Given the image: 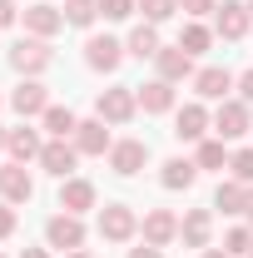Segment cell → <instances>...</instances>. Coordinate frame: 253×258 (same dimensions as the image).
I'll return each mask as SVG.
<instances>
[{"instance_id":"6da1fadb","label":"cell","mask_w":253,"mask_h":258,"mask_svg":"<svg viewBox=\"0 0 253 258\" xmlns=\"http://www.w3.org/2000/svg\"><path fill=\"white\" fill-rule=\"evenodd\" d=\"M10 64H15L25 80H35V75H45V70L55 64V50H50L40 35H30V40H20V45L10 50Z\"/></svg>"},{"instance_id":"7a4b0ae2","label":"cell","mask_w":253,"mask_h":258,"mask_svg":"<svg viewBox=\"0 0 253 258\" xmlns=\"http://www.w3.org/2000/svg\"><path fill=\"white\" fill-rule=\"evenodd\" d=\"M95 109H99L104 124H129L134 109H139V95H134L129 85H114V90H104V95L95 99Z\"/></svg>"},{"instance_id":"3957f363","label":"cell","mask_w":253,"mask_h":258,"mask_svg":"<svg viewBox=\"0 0 253 258\" xmlns=\"http://www.w3.org/2000/svg\"><path fill=\"white\" fill-rule=\"evenodd\" d=\"M134 228H139V219H134L129 204H104V209H99V238H109V243H129Z\"/></svg>"},{"instance_id":"277c9868","label":"cell","mask_w":253,"mask_h":258,"mask_svg":"<svg viewBox=\"0 0 253 258\" xmlns=\"http://www.w3.org/2000/svg\"><path fill=\"white\" fill-rule=\"evenodd\" d=\"M124 55L129 50L114 40V35H90V45H85V64H90V70H104V75H114Z\"/></svg>"},{"instance_id":"5b68a950","label":"cell","mask_w":253,"mask_h":258,"mask_svg":"<svg viewBox=\"0 0 253 258\" xmlns=\"http://www.w3.org/2000/svg\"><path fill=\"white\" fill-rule=\"evenodd\" d=\"M144 159H149V144L144 139H114V149H109V169L119 179H134L144 169Z\"/></svg>"},{"instance_id":"8992f818","label":"cell","mask_w":253,"mask_h":258,"mask_svg":"<svg viewBox=\"0 0 253 258\" xmlns=\"http://www.w3.org/2000/svg\"><path fill=\"white\" fill-rule=\"evenodd\" d=\"M214 129H219V139H243V134L253 129L248 104H243V99H223L219 114H214Z\"/></svg>"},{"instance_id":"52a82bcc","label":"cell","mask_w":253,"mask_h":258,"mask_svg":"<svg viewBox=\"0 0 253 258\" xmlns=\"http://www.w3.org/2000/svg\"><path fill=\"white\" fill-rule=\"evenodd\" d=\"M45 238H50V248L75 253V248L85 243V224H80V214H55V219L45 224Z\"/></svg>"},{"instance_id":"ba28073f","label":"cell","mask_w":253,"mask_h":258,"mask_svg":"<svg viewBox=\"0 0 253 258\" xmlns=\"http://www.w3.org/2000/svg\"><path fill=\"white\" fill-rule=\"evenodd\" d=\"M248 25H253V15H248V5H238V0H223L219 10H214V30L223 40H243Z\"/></svg>"},{"instance_id":"9c48e42d","label":"cell","mask_w":253,"mask_h":258,"mask_svg":"<svg viewBox=\"0 0 253 258\" xmlns=\"http://www.w3.org/2000/svg\"><path fill=\"white\" fill-rule=\"evenodd\" d=\"M154 64H159V80H189L194 75V55L184 50V45H159V55H154Z\"/></svg>"},{"instance_id":"30bf717a","label":"cell","mask_w":253,"mask_h":258,"mask_svg":"<svg viewBox=\"0 0 253 258\" xmlns=\"http://www.w3.org/2000/svg\"><path fill=\"white\" fill-rule=\"evenodd\" d=\"M75 159H80V149H75L70 139H50V144L40 149L45 174H55V179H70V174H75Z\"/></svg>"},{"instance_id":"8fae6325","label":"cell","mask_w":253,"mask_h":258,"mask_svg":"<svg viewBox=\"0 0 253 258\" xmlns=\"http://www.w3.org/2000/svg\"><path fill=\"white\" fill-rule=\"evenodd\" d=\"M179 238H184V248H209V238H214V214H209V209H189V214L179 219Z\"/></svg>"},{"instance_id":"7c38bea8","label":"cell","mask_w":253,"mask_h":258,"mask_svg":"<svg viewBox=\"0 0 253 258\" xmlns=\"http://www.w3.org/2000/svg\"><path fill=\"white\" fill-rule=\"evenodd\" d=\"M139 228H144V243H154V248H169V243L179 238V219H174L169 209H149Z\"/></svg>"},{"instance_id":"4fadbf2b","label":"cell","mask_w":253,"mask_h":258,"mask_svg":"<svg viewBox=\"0 0 253 258\" xmlns=\"http://www.w3.org/2000/svg\"><path fill=\"white\" fill-rule=\"evenodd\" d=\"M30 194H35V179H30L25 164H5V169H0V199H5V204H25Z\"/></svg>"},{"instance_id":"5bb4252c","label":"cell","mask_w":253,"mask_h":258,"mask_svg":"<svg viewBox=\"0 0 253 258\" xmlns=\"http://www.w3.org/2000/svg\"><path fill=\"white\" fill-rule=\"evenodd\" d=\"M75 149L80 154H109L114 149V139H109V129H104V119H80V129H75Z\"/></svg>"},{"instance_id":"9a60e30c","label":"cell","mask_w":253,"mask_h":258,"mask_svg":"<svg viewBox=\"0 0 253 258\" xmlns=\"http://www.w3.org/2000/svg\"><path fill=\"white\" fill-rule=\"evenodd\" d=\"M10 104H15V114H25V119H30V114H45V109H50V90H45L40 80H20L15 95H10Z\"/></svg>"},{"instance_id":"2e32d148","label":"cell","mask_w":253,"mask_h":258,"mask_svg":"<svg viewBox=\"0 0 253 258\" xmlns=\"http://www.w3.org/2000/svg\"><path fill=\"white\" fill-rule=\"evenodd\" d=\"M233 85H238V80H233L223 64H204V70L194 75V90H199V99H223Z\"/></svg>"},{"instance_id":"e0dca14e","label":"cell","mask_w":253,"mask_h":258,"mask_svg":"<svg viewBox=\"0 0 253 258\" xmlns=\"http://www.w3.org/2000/svg\"><path fill=\"white\" fill-rule=\"evenodd\" d=\"M174 134H179L184 144H199V139L209 134V109H204V104H184V109L174 114Z\"/></svg>"},{"instance_id":"ac0fdd59","label":"cell","mask_w":253,"mask_h":258,"mask_svg":"<svg viewBox=\"0 0 253 258\" xmlns=\"http://www.w3.org/2000/svg\"><path fill=\"white\" fill-rule=\"evenodd\" d=\"M134 95H139V109H144V114H169V109H174V85H169V80H149V85H139Z\"/></svg>"},{"instance_id":"d6986e66","label":"cell","mask_w":253,"mask_h":258,"mask_svg":"<svg viewBox=\"0 0 253 258\" xmlns=\"http://www.w3.org/2000/svg\"><path fill=\"white\" fill-rule=\"evenodd\" d=\"M25 30L50 40L55 30H65V10H55V5H25Z\"/></svg>"},{"instance_id":"ffe728a7","label":"cell","mask_w":253,"mask_h":258,"mask_svg":"<svg viewBox=\"0 0 253 258\" xmlns=\"http://www.w3.org/2000/svg\"><path fill=\"white\" fill-rule=\"evenodd\" d=\"M60 209H65V214L95 209V184H90V179H65V184H60Z\"/></svg>"},{"instance_id":"44dd1931","label":"cell","mask_w":253,"mask_h":258,"mask_svg":"<svg viewBox=\"0 0 253 258\" xmlns=\"http://www.w3.org/2000/svg\"><path fill=\"white\" fill-rule=\"evenodd\" d=\"M194 179H199V164L194 159H164V169H159L164 189H194Z\"/></svg>"},{"instance_id":"7402d4cb","label":"cell","mask_w":253,"mask_h":258,"mask_svg":"<svg viewBox=\"0 0 253 258\" xmlns=\"http://www.w3.org/2000/svg\"><path fill=\"white\" fill-rule=\"evenodd\" d=\"M5 149H10V159L15 164H25V159H40V149H45V144H40V134H35V129H10V139H5Z\"/></svg>"},{"instance_id":"603a6c76","label":"cell","mask_w":253,"mask_h":258,"mask_svg":"<svg viewBox=\"0 0 253 258\" xmlns=\"http://www.w3.org/2000/svg\"><path fill=\"white\" fill-rule=\"evenodd\" d=\"M124 50L134 55V60H154V55H159V25H149V20H144V25H134Z\"/></svg>"},{"instance_id":"cb8c5ba5","label":"cell","mask_w":253,"mask_h":258,"mask_svg":"<svg viewBox=\"0 0 253 258\" xmlns=\"http://www.w3.org/2000/svg\"><path fill=\"white\" fill-rule=\"evenodd\" d=\"M214 209H223V214H243V209H248V184H238V179H223L219 194H214Z\"/></svg>"},{"instance_id":"d4e9b609","label":"cell","mask_w":253,"mask_h":258,"mask_svg":"<svg viewBox=\"0 0 253 258\" xmlns=\"http://www.w3.org/2000/svg\"><path fill=\"white\" fill-rule=\"evenodd\" d=\"M45 129H50L55 139H75V129H80V119H75V114H70L65 104H50V109H45Z\"/></svg>"},{"instance_id":"484cf974","label":"cell","mask_w":253,"mask_h":258,"mask_svg":"<svg viewBox=\"0 0 253 258\" xmlns=\"http://www.w3.org/2000/svg\"><path fill=\"white\" fill-rule=\"evenodd\" d=\"M228 159H233V154L223 149V139H199V154H194L199 169H223Z\"/></svg>"},{"instance_id":"4316f807","label":"cell","mask_w":253,"mask_h":258,"mask_svg":"<svg viewBox=\"0 0 253 258\" xmlns=\"http://www.w3.org/2000/svg\"><path fill=\"white\" fill-rule=\"evenodd\" d=\"M95 15H99V0H65V25H95Z\"/></svg>"},{"instance_id":"83f0119b","label":"cell","mask_w":253,"mask_h":258,"mask_svg":"<svg viewBox=\"0 0 253 258\" xmlns=\"http://www.w3.org/2000/svg\"><path fill=\"white\" fill-rule=\"evenodd\" d=\"M179 45H184V50H189V55H204V50H209V45H214V30H209V25H199V20H194L189 30L179 35Z\"/></svg>"},{"instance_id":"f1b7e54d","label":"cell","mask_w":253,"mask_h":258,"mask_svg":"<svg viewBox=\"0 0 253 258\" xmlns=\"http://www.w3.org/2000/svg\"><path fill=\"white\" fill-rule=\"evenodd\" d=\"M223 253H253V228H228V238H223Z\"/></svg>"},{"instance_id":"f546056e","label":"cell","mask_w":253,"mask_h":258,"mask_svg":"<svg viewBox=\"0 0 253 258\" xmlns=\"http://www.w3.org/2000/svg\"><path fill=\"white\" fill-rule=\"evenodd\" d=\"M174 10H179V0H144V20L149 25H164Z\"/></svg>"},{"instance_id":"4dcf8cb0","label":"cell","mask_w":253,"mask_h":258,"mask_svg":"<svg viewBox=\"0 0 253 258\" xmlns=\"http://www.w3.org/2000/svg\"><path fill=\"white\" fill-rule=\"evenodd\" d=\"M228 169H233L238 184H253V149H238V154L228 159Z\"/></svg>"},{"instance_id":"1f68e13d","label":"cell","mask_w":253,"mask_h":258,"mask_svg":"<svg viewBox=\"0 0 253 258\" xmlns=\"http://www.w3.org/2000/svg\"><path fill=\"white\" fill-rule=\"evenodd\" d=\"M99 15L104 20H129L134 15V0H99Z\"/></svg>"},{"instance_id":"d6a6232c","label":"cell","mask_w":253,"mask_h":258,"mask_svg":"<svg viewBox=\"0 0 253 258\" xmlns=\"http://www.w3.org/2000/svg\"><path fill=\"white\" fill-rule=\"evenodd\" d=\"M179 10H189V15H209V10H219V0H179Z\"/></svg>"},{"instance_id":"836d02e7","label":"cell","mask_w":253,"mask_h":258,"mask_svg":"<svg viewBox=\"0 0 253 258\" xmlns=\"http://www.w3.org/2000/svg\"><path fill=\"white\" fill-rule=\"evenodd\" d=\"M10 233H15V209L0 204V238H10Z\"/></svg>"},{"instance_id":"e575fe53","label":"cell","mask_w":253,"mask_h":258,"mask_svg":"<svg viewBox=\"0 0 253 258\" xmlns=\"http://www.w3.org/2000/svg\"><path fill=\"white\" fill-rule=\"evenodd\" d=\"M233 90L243 95V104H253V70H248V75H238V85H233Z\"/></svg>"},{"instance_id":"d590c367","label":"cell","mask_w":253,"mask_h":258,"mask_svg":"<svg viewBox=\"0 0 253 258\" xmlns=\"http://www.w3.org/2000/svg\"><path fill=\"white\" fill-rule=\"evenodd\" d=\"M15 15H20V10H15V0H0V30H5V25H15Z\"/></svg>"},{"instance_id":"8d00e7d4","label":"cell","mask_w":253,"mask_h":258,"mask_svg":"<svg viewBox=\"0 0 253 258\" xmlns=\"http://www.w3.org/2000/svg\"><path fill=\"white\" fill-rule=\"evenodd\" d=\"M129 258H164V248H154V243H144V248H129Z\"/></svg>"},{"instance_id":"74e56055","label":"cell","mask_w":253,"mask_h":258,"mask_svg":"<svg viewBox=\"0 0 253 258\" xmlns=\"http://www.w3.org/2000/svg\"><path fill=\"white\" fill-rule=\"evenodd\" d=\"M20 258H50V253H45V248H25Z\"/></svg>"},{"instance_id":"f35d334b","label":"cell","mask_w":253,"mask_h":258,"mask_svg":"<svg viewBox=\"0 0 253 258\" xmlns=\"http://www.w3.org/2000/svg\"><path fill=\"white\" fill-rule=\"evenodd\" d=\"M204 258H228V253H223V248H204Z\"/></svg>"},{"instance_id":"ab89813d","label":"cell","mask_w":253,"mask_h":258,"mask_svg":"<svg viewBox=\"0 0 253 258\" xmlns=\"http://www.w3.org/2000/svg\"><path fill=\"white\" fill-rule=\"evenodd\" d=\"M243 214H248V224H253V184H248V209H243Z\"/></svg>"},{"instance_id":"60d3db41","label":"cell","mask_w":253,"mask_h":258,"mask_svg":"<svg viewBox=\"0 0 253 258\" xmlns=\"http://www.w3.org/2000/svg\"><path fill=\"white\" fill-rule=\"evenodd\" d=\"M65 258H95V253H85V248H75V253H65Z\"/></svg>"},{"instance_id":"b9f144b4","label":"cell","mask_w":253,"mask_h":258,"mask_svg":"<svg viewBox=\"0 0 253 258\" xmlns=\"http://www.w3.org/2000/svg\"><path fill=\"white\" fill-rule=\"evenodd\" d=\"M5 139H10V129H0V149H5Z\"/></svg>"},{"instance_id":"7bdbcfd3","label":"cell","mask_w":253,"mask_h":258,"mask_svg":"<svg viewBox=\"0 0 253 258\" xmlns=\"http://www.w3.org/2000/svg\"><path fill=\"white\" fill-rule=\"evenodd\" d=\"M248 15H253V0H248Z\"/></svg>"}]
</instances>
